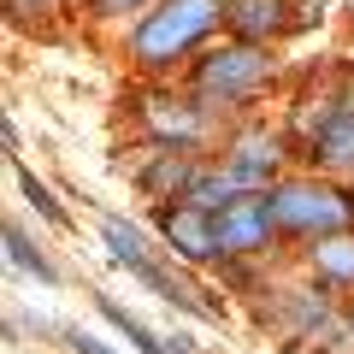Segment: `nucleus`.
I'll list each match as a JSON object with an SVG mask.
<instances>
[{
	"label": "nucleus",
	"mask_w": 354,
	"mask_h": 354,
	"mask_svg": "<svg viewBox=\"0 0 354 354\" xmlns=\"http://www.w3.org/2000/svg\"><path fill=\"white\" fill-rule=\"evenodd\" d=\"M218 0H165L160 12H148L136 24V36H130V53H136V65H148V71H160V65H171L177 53L201 48L207 36H213L218 24Z\"/></svg>",
	"instance_id": "obj_1"
},
{
	"label": "nucleus",
	"mask_w": 354,
	"mask_h": 354,
	"mask_svg": "<svg viewBox=\"0 0 354 354\" xmlns=\"http://www.w3.org/2000/svg\"><path fill=\"white\" fill-rule=\"evenodd\" d=\"M266 218H272V230L330 236V230L354 225V195L325 189V183H283V189H266Z\"/></svg>",
	"instance_id": "obj_2"
},
{
	"label": "nucleus",
	"mask_w": 354,
	"mask_h": 354,
	"mask_svg": "<svg viewBox=\"0 0 354 354\" xmlns=\"http://www.w3.org/2000/svg\"><path fill=\"white\" fill-rule=\"evenodd\" d=\"M266 71H272V59H266L254 41H242V48H218L201 59V71H195V83H201L207 101H242V95H254V88L266 83Z\"/></svg>",
	"instance_id": "obj_3"
},
{
	"label": "nucleus",
	"mask_w": 354,
	"mask_h": 354,
	"mask_svg": "<svg viewBox=\"0 0 354 354\" xmlns=\"http://www.w3.org/2000/svg\"><path fill=\"white\" fill-rule=\"evenodd\" d=\"M213 230H218V254H254L272 242V218H266V195L248 189L236 195L230 207L213 213Z\"/></svg>",
	"instance_id": "obj_4"
},
{
	"label": "nucleus",
	"mask_w": 354,
	"mask_h": 354,
	"mask_svg": "<svg viewBox=\"0 0 354 354\" xmlns=\"http://www.w3.org/2000/svg\"><path fill=\"white\" fill-rule=\"evenodd\" d=\"M160 230H165V242H171V254H183V260H213V254H218L213 213H207V207H195V201H183V207H165Z\"/></svg>",
	"instance_id": "obj_5"
},
{
	"label": "nucleus",
	"mask_w": 354,
	"mask_h": 354,
	"mask_svg": "<svg viewBox=\"0 0 354 354\" xmlns=\"http://www.w3.org/2000/svg\"><path fill=\"white\" fill-rule=\"evenodd\" d=\"M225 171L236 177L242 189H266L272 183V171H278V142L266 136V130H254V136H236L225 153Z\"/></svg>",
	"instance_id": "obj_6"
},
{
	"label": "nucleus",
	"mask_w": 354,
	"mask_h": 354,
	"mask_svg": "<svg viewBox=\"0 0 354 354\" xmlns=\"http://www.w3.org/2000/svg\"><path fill=\"white\" fill-rule=\"evenodd\" d=\"M307 160H319V165H354V106H337V113H325L319 118V130H313V142H307Z\"/></svg>",
	"instance_id": "obj_7"
},
{
	"label": "nucleus",
	"mask_w": 354,
	"mask_h": 354,
	"mask_svg": "<svg viewBox=\"0 0 354 354\" xmlns=\"http://www.w3.org/2000/svg\"><path fill=\"white\" fill-rule=\"evenodd\" d=\"M307 260H313L319 278H330V283H354V230H330V236H313Z\"/></svg>",
	"instance_id": "obj_8"
},
{
	"label": "nucleus",
	"mask_w": 354,
	"mask_h": 354,
	"mask_svg": "<svg viewBox=\"0 0 354 354\" xmlns=\"http://www.w3.org/2000/svg\"><path fill=\"white\" fill-rule=\"evenodd\" d=\"M95 313H101L113 330H124V342H136V354H177L171 342H160V337H153V330L142 325L136 313H130V307H118L113 295H95Z\"/></svg>",
	"instance_id": "obj_9"
},
{
	"label": "nucleus",
	"mask_w": 354,
	"mask_h": 354,
	"mask_svg": "<svg viewBox=\"0 0 354 354\" xmlns=\"http://www.w3.org/2000/svg\"><path fill=\"white\" fill-rule=\"evenodd\" d=\"M189 183H195V165L183 160V148H171V142H165L160 160L142 171V189L148 195H171V189H189Z\"/></svg>",
	"instance_id": "obj_10"
},
{
	"label": "nucleus",
	"mask_w": 354,
	"mask_h": 354,
	"mask_svg": "<svg viewBox=\"0 0 354 354\" xmlns=\"http://www.w3.org/2000/svg\"><path fill=\"white\" fill-rule=\"evenodd\" d=\"M148 124L160 130L171 148H177V142L189 148V142L201 136V113H195V106H177V101H153V106H148Z\"/></svg>",
	"instance_id": "obj_11"
},
{
	"label": "nucleus",
	"mask_w": 354,
	"mask_h": 354,
	"mask_svg": "<svg viewBox=\"0 0 354 354\" xmlns=\"http://www.w3.org/2000/svg\"><path fill=\"white\" fill-rule=\"evenodd\" d=\"M278 0H236V6H225V18L236 24V36H248V41H260V36H272L278 30Z\"/></svg>",
	"instance_id": "obj_12"
},
{
	"label": "nucleus",
	"mask_w": 354,
	"mask_h": 354,
	"mask_svg": "<svg viewBox=\"0 0 354 354\" xmlns=\"http://www.w3.org/2000/svg\"><path fill=\"white\" fill-rule=\"evenodd\" d=\"M6 260H12L18 272H30L36 283H59V272H53V260H48V254H41L36 242H30L24 230H18V225H6Z\"/></svg>",
	"instance_id": "obj_13"
},
{
	"label": "nucleus",
	"mask_w": 354,
	"mask_h": 354,
	"mask_svg": "<svg viewBox=\"0 0 354 354\" xmlns=\"http://www.w3.org/2000/svg\"><path fill=\"white\" fill-rule=\"evenodd\" d=\"M101 236H106V248H113V260L124 266V272L148 260V236H142L136 225H124V218H101Z\"/></svg>",
	"instance_id": "obj_14"
},
{
	"label": "nucleus",
	"mask_w": 354,
	"mask_h": 354,
	"mask_svg": "<svg viewBox=\"0 0 354 354\" xmlns=\"http://www.w3.org/2000/svg\"><path fill=\"white\" fill-rule=\"evenodd\" d=\"M18 189H24V195H30V207H36V213H41V218H48V225H59V230H65V225H71V218H65V207H59V201H53V195H48V183H36V177H30V171H24V165H18Z\"/></svg>",
	"instance_id": "obj_15"
},
{
	"label": "nucleus",
	"mask_w": 354,
	"mask_h": 354,
	"mask_svg": "<svg viewBox=\"0 0 354 354\" xmlns=\"http://www.w3.org/2000/svg\"><path fill=\"white\" fill-rule=\"evenodd\" d=\"M65 348H71V354H113L95 330H83V325H65Z\"/></svg>",
	"instance_id": "obj_16"
},
{
	"label": "nucleus",
	"mask_w": 354,
	"mask_h": 354,
	"mask_svg": "<svg viewBox=\"0 0 354 354\" xmlns=\"http://www.w3.org/2000/svg\"><path fill=\"white\" fill-rule=\"evenodd\" d=\"M124 6H142V0H95V12H124Z\"/></svg>",
	"instance_id": "obj_17"
},
{
	"label": "nucleus",
	"mask_w": 354,
	"mask_h": 354,
	"mask_svg": "<svg viewBox=\"0 0 354 354\" xmlns=\"http://www.w3.org/2000/svg\"><path fill=\"white\" fill-rule=\"evenodd\" d=\"M18 6H30V0H18ZM36 6H48V0H36Z\"/></svg>",
	"instance_id": "obj_18"
}]
</instances>
